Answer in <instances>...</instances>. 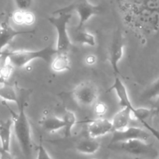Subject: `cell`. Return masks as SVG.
I'll use <instances>...</instances> for the list:
<instances>
[{"label":"cell","instance_id":"cell-1","mask_svg":"<svg viewBox=\"0 0 159 159\" xmlns=\"http://www.w3.org/2000/svg\"><path fill=\"white\" fill-rule=\"evenodd\" d=\"M25 104L24 99L20 98L18 113H15L10 109L9 111L12 114V130L22 154L26 159H30L32 155V133L31 123L25 110Z\"/></svg>","mask_w":159,"mask_h":159},{"label":"cell","instance_id":"cell-2","mask_svg":"<svg viewBox=\"0 0 159 159\" xmlns=\"http://www.w3.org/2000/svg\"><path fill=\"white\" fill-rule=\"evenodd\" d=\"M57 54L55 47L51 45L39 50H17L9 51V62L14 68H23L34 60H42L51 63L53 57Z\"/></svg>","mask_w":159,"mask_h":159},{"label":"cell","instance_id":"cell-3","mask_svg":"<svg viewBox=\"0 0 159 159\" xmlns=\"http://www.w3.org/2000/svg\"><path fill=\"white\" fill-rule=\"evenodd\" d=\"M71 12L59 9L48 18V21L55 29L57 34L55 48L57 54H68L72 48V40L68 33V23L71 19Z\"/></svg>","mask_w":159,"mask_h":159},{"label":"cell","instance_id":"cell-4","mask_svg":"<svg viewBox=\"0 0 159 159\" xmlns=\"http://www.w3.org/2000/svg\"><path fill=\"white\" fill-rule=\"evenodd\" d=\"M65 12H76L79 18L76 30L82 29L84 25L94 16L102 13L103 9L101 6L92 4L89 0H73L68 6L61 9Z\"/></svg>","mask_w":159,"mask_h":159},{"label":"cell","instance_id":"cell-5","mask_svg":"<svg viewBox=\"0 0 159 159\" xmlns=\"http://www.w3.org/2000/svg\"><path fill=\"white\" fill-rule=\"evenodd\" d=\"M76 103L83 107H92L98 101L99 92L97 85L90 81L78 84L72 92Z\"/></svg>","mask_w":159,"mask_h":159},{"label":"cell","instance_id":"cell-6","mask_svg":"<svg viewBox=\"0 0 159 159\" xmlns=\"http://www.w3.org/2000/svg\"><path fill=\"white\" fill-rule=\"evenodd\" d=\"M110 147L134 155H152L155 154L153 146L143 140L134 139L110 144Z\"/></svg>","mask_w":159,"mask_h":159},{"label":"cell","instance_id":"cell-7","mask_svg":"<svg viewBox=\"0 0 159 159\" xmlns=\"http://www.w3.org/2000/svg\"><path fill=\"white\" fill-rule=\"evenodd\" d=\"M150 138L149 132L140 127H128L123 130H114L110 144L123 142L129 140H143L147 141Z\"/></svg>","mask_w":159,"mask_h":159},{"label":"cell","instance_id":"cell-8","mask_svg":"<svg viewBox=\"0 0 159 159\" xmlns=\"http://www.w3.org/2000/svg\"><path fill=\"white\" fill-rule=\"evenodd\" d=\"M124 54V42L119 31L116 33L109 50V61L115 75L120 74L118 64Z\"/></svg>","mask_w":159,"mask_h":159},{"label":"cell","instance_id":"cell-9","mask_svg":"<svg viewBox=\"0 0 159 159\" xmlns=\"http://www.w3.org/2000/svg\"><path fill=\"white\" fill-rule=\"evenodd\" d=\"M35 34L34 30H17L8 23H3L0 25V53L5 51V48L17 37L27 34Z\"/></svg>","mask_w":159,"mask_h":159},{"label":"cell","instance_id":"cell-10","mask_svg":"<svg viewBox=\"0 0 159 159\" xmlns=\"http://www.w3.org/2000/svg\"><path fill=\"white\" fill-rule=\"evenodd\" d=\"M112 121L104 118L100 117L90 120L87 124V133L90 138H98L112 133Z\"/></svg>","mask_w":159,"mask_h":159},{"label":"cell","instance_id":"cell-11","mask_svg":"<svg viewBox=\"0 0 159 159\" xmlns=\"http://www.w3.org/2000/svg\"><path fill=\"white\" fill-rule=\"evenodd\" d=\"M109 91L115 92L118 99V102L122 107H128V108L131 109V110H132L134 107L132 106L130 99H129L127 89H126L124 83L122 82L121 79H119L118 75L115 76V80H114L113 84L108 90V92Z\"/></svg>","mask_w":159,"mask_h":159},{"label":"cell","instance_id":"cell-12","mask_svg":"<svg viewBox=\"0 0 159 159\" xmlns=\"http://www.w3.org/2000/svg\"><path fill=\"white\" fill-rule=\"evenodd\" d=\"M132 120V110L128 107H122L121 110L117 112L112 119V124L114 130H120L129 127ZM112 131V132H113Z\"/></svg>","mask_w":159,"mask_h":159},{"label":"cell","instance_id":"cell-13","mask_svg":"<svg viewBox=\"0 0 159 159\" xmlns=\"http://www.w3.org/2000/svg\"><path fill=\"white\" fill-rule=\"evenodd\" d=\"M12 131V119L0 121V143L1 148L4 150H10L11 138Z\"/></svg>","mask_w":159,"mask_h":159},{"label":"cell","instance_id":"cell-14","mask_svg":"<svg viewBox=\"0 0 159 159\" xmlns=\"http://www.w3.org/2000/svg\"><path fill=\"white\" fill-rule=\"evenodd\" d=\"M101 148V144L96 140V138H89L81 140L76 146V150L79 153L84 155H94Z\"/></svg>","mask_w":159,"mask_h":159},{"label":"cell","instance_id":"cell-15","mask_svg":"<svg viewBox=\"0 0 159 159\" xmlns=\"http://www.w3.org/2000/svg\"><path fill=\"white\" fill-rule=\"evenodd\" d=\"M40 125L45 131L55 133L59 130H63L64 121L62 118L55 116H48L40 121Z\"/></svg>","mask_w":159,"mask_h":159},{"label":"cell","instance_id":"cell-16","mask_svg":"<svg viewBox=\"0 0 159 159\" xmlns=\"http://www.w3.org/2000/svg\"><path fill=\"white\" fill-rule=\"evenodd\" d=\"M11 19L14 23L20 26H22V25L31 26L33 23H34L36 17L31 11L17 9L12 13Z\"/></svg>","mask_w":159,"mask_h":159},{"label":"cell","instance_id":"cell-17","mask_svg":"<svg viewBox=\"0 0 159 159\" xmlns=\"http://www.w3.org/2000/svg\"><path fill=\"white\" fill-rule=\"evenodd\" d=\"M51 68L54 72H63L70 69V60L68 54H57L51 60Z\"/></svg>","mask_w":159,"mask_h":159},{"label":"cell","instance_id":"cell-18","mask_svg":"<svg viewBox=\"0 0 159 159\" xmlns=\"http://www.w3.org/2000/svg\"><path fill=\"white\" fill-rule=\"evenodd\" d=\"M13 70L14 67L9 62V51H4L0 53V76L7 82Z\"/></svg>","mask_w":159,"mask_h":159},{"label":"cell","instance_id":"cell-19","mask_svg":"<svg viewBox=\"0 0 159 159\" xmlns=\"http://www.w3.org/2000/svg\"><path fill=\"white\" fill-rule=\"evenodd\" d=\"M62 118L64 121V135L65 138H70L72 136L73 128L77 123L76 116L72 110H65Z\"/></svg>","mask_w":159,"mask_h":159},{"label":"cell","instance_id":"cell-20","mask_svg":"<svg viewBox=\"0 0 159 159\" xmlns=\"http://www.w3.org/2000/svg\"><path fill=\"white\" fill-rule=\"evenodd\" d=\"M0 99L7 102H15L18 105L20 98L14 86L5 83L0 85Z\"/></svg>","mask_w":159,"mask_h":159},{"label":"cell","instance_id":"cell-21","mask_svg":"<svg viewBox=\"0 0 159 159\" xmlns=\"http://www.w3.org/2000/svg\"><path fill=\"white\" fill-rule=\"evenodd\" d=\"M75 41L81 44L88 45L90 47H94L96 45L95 36L87 30H83L82 29L76 30V34L74 37Z\"/></svg>","mask_w":159,"mask_h":159},{"label":"cell","instance_id":"cell-22","mask_svg":"<svg viewBox=\"0 0 159 159\" xmlns=\"http://www.w3.org/2000/svg\"><path fill=\"white\" fill-rule=\"evenodd\" d=\"M152 115V109L146 107L133 108L132 110V120H138L140 123L147 121V120Z\"/></svg>","mask_w":159,"mask_h":159},{"label":"cell","instance_id":"cell-23","mask_svg":"<svg viewBox=\"0 0 159 159\" xmlns=\"http://www.w3.org/2000/svg\"><path fill=\"white\" fill-rule=\"evenodd\" d=\"M143 99H156L159 97V78L147 87L143 94Z\"/></svg>","mask_w":159,"mask_h":159},{"label":"cell","instance_id":"cell-24","mask_svg":"<svg viewBox=\"0 0 159 159\" xmlns=\"http://www.w3.org/2000/svg\"><path fill=\"white\" fill-rule=\"evenodd\" d=\"M37 159H52L41 140L37 149Z\"/></svg>","mask_w":159,"mask_h":159},{"label":"cell","instance_id":"cell-25","mask_svg":"<svg viewBox=\"0 0 159 159\" xmlns=\"http://www.w3.org/2000/svg\"><path fill=\"white\" fill-rule=\"evenodd\" d=\"M94 107V113L97 116H100V117H102L104 114L106 113L108 110V107L105 103L102 102H95Z\"/></svg>","mask_w":159,"mask_h":159},{"label":"cell","instance_id":"cell-26","mask_svg":"<svg viewBox=\"0 0 159 159\" xmlns=\"http://www.w3.org/2000/svg\"><path fill=\"white\" fill-rule=\"evenodd\" d=\"M17 9L29 10L33 4V0H14Z\"/></svg>","mask_w":159,"mask_h":159},{"label":"cell","instance_id":"cell-27","mask_svg":"<svg viewBox=\"0 0 159 159\" xmlns=\"http://www.w3.org/2000/svg\"><path fill=\"white\" fill-rule=\"evenodd\" d=\"M0 159H13L10 150H4L0 148Z\"/></svg>","mask_w":159,"mask_h":159},{"label":"cell","instance_id":"cell-28","mask_svg":"<svg viewBox=\"0 0 159 159\" xmlns=\"http://www.w3.org/2000/svg\"><path fill=\"white\" fill-rule=\"evenodd\" d=\"M97 58L93 54H90V55L87 56V57L85 58V61L86 63L88 65H93L96 63Z\"/></svg>","mask_w":159,"mask_h":159},{"label":"cell","instance_id":"cell-29","mask_svg":"<svg viewBox=\"0 0 159 159\" xmlns=\"http://www.w3.org/2000/svg\"><path fill=\"white\" fill-rule=\"evenodd\" d=\"M152 115H154V116H158L159 115V97L155 99L154 106L152 108Z\"/></svg>","mask_w":159,"mask_h":159},{"label":"cell","instance_id":"cell-30","mask_svg":"<svg viewBox=\"0 0 159 159\" xmlns=\"http://www.w3.org/2000/svg\"><path fill=\"white\" fill-rule=\"evenodd\" d=\"M5 83H6V81L5 80V79H3L0 76V85H3V84H5Z\"/></svg>","mask_w":159,"mask_h":159},{"label":"cell","instance_id":"cell-31","mask_svg":"<svg viewBox=\"0 0 159 159\" xmlns=\"http://www.w3.org/2000/svg\"><path fill=\"white\" fill-rule=\"evenodd\" d=\"M157 159H159V158H157Z\"/></svg>","mask_w":159,"mask_h":159}]
</instances>
